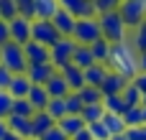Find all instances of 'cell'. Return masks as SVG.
I'll use <instances>...</instances> for the list:
<instances>
[{"label": "cell", "instance_id": "cell-1", "mask_svg": "<svg viewBox=\"0 0 146 140\" xmlns=\"http://www.w3.org/2000/svg\"><path fill=\"white\" fill-rule=\"evenodd\" d=\"M108 69L123 74L126 79H133L139 74V51L133 48L131 41H121L110 46V56H108Z\"/></svg>", "mask_w": 146, "mask_h": 140}, {"label": "cell", "instance_id": "cell-2", "mask_svg": "<svg viewBox=\"0 0 146 140\" xmlns=\"http://www.w3.org/2000/svg\"><path fill=\"white\" fill-rule=\"evenodd\" d=\"M100 20V33L105 41L110 43H121V41H131V28L126 26V20L121 18L118 10H108V13H98Z\"/></svg>", "mask_w": 146, "mask_h": 140}, {"label": "cell", "instance_id": "cell-3", "mask_svg": "<svg viewBox=\"0 0 146 140\" xmlns=\"http://www.w3.org/2000/svg\"><path fill=\"white\" fill-rule=\"evenodd\" d=\"M0 64L8 66L13 74H26L28 69V61H26V54H23V46L10 41L5 46H0Z\"/></svg>", "mask_w": 146, "mask_h": 140}, {"label": "cell", "instance_id": "cell-4", "mask_svg": "<svg viewBox=\"0 0 146 140\" xmlns=\"http://www.w3.org/2000/svg\"><path fill=\"white\" fill-rule=\"evenodd\" d=\"M72 38H74L77 43H85V46H92L95 41H100L103 33H100V20H98V15L77 18V26H74Z\"/></svg>", "mask_w": 146, "mask_h": 140}, {"label": "cell", "instance_id": "cell-5", "mask_svg": "<svg viewBox=\"0 0 146 140\" xmlns=\"http://www.w3.org/2000/svg\"><path fill=\"white\" fill-rule=\"evenodd\" d=\"M121 18L126 20V26L131 28V33L146 20V0H121V8H118Z\"/></svg>", "mask_w": 146, "mask_h": 140}, {"label": "cell", "instance_id": "cell-6", "mask_svg": "<svg viewBox=\"0 0 146 140\" xmlns=\"http://www.w3.org/2000/svg\"><path fill=\"white\" fill-rule=\"evenodd\" d=\"M59 38H64V36L54 26V20H38V18H33V23H31V41H38V43H44V46L51 48Z\"/></svg>", "mask_w": 146, "mask_h": 140}, {"label": "cell", "instance_id": "cell-7", "mask_svg": "<svg viewBox=\"0 0 146 140\" xmlns=\"http://www.w3.org/2000/svg\"><path fill=\"white\" fill-rule=\"evenodd\" d=\"M74 48H77V41H74L72 36H64V38H59V41L51 46V64H54V69H56V71L72 64Z\"/></svg>", "mask_w": 146, "mask_h": 140}, {"label": "cell", "instance_id": "cell-8", "mask_svg": "<svg viewBox=\"0 0 146 140\" xmlns=\"http://www.w3.org/2000/svg\"><path fill=\"white\" fill-rule=\"evenodd\" d=\"M23 54H26L28 66H31V64H51V48L44 46V43H38V41L23 43Z\"/></svg>", "mask_w": 146, "mask_h": 140}, {"label": "cell", "instance_id": "cell-9", "mask_svg": "<svg viewBox=\"0 0 146 140\" xmlns=\"http://www.w3.org/2000/svg\"><path fill=\"white\" fill-rule=\"evenodd\" d=\"M10 23V38L15 41V43H28L31 41V23H33V18H26V15H15L13 20H8Z\"/></svg>", "mask_w": 146, "mask_h": 140}, {"label": "cell", "instance_id": "cell-10", "mask_svg": "<svg viewBox=\"0 0 146 140\" xmlns=\"http://www.w3.org/2000/svg\"><path fill=\"white\" fill-rule=\"evenodd\" d=\"M131 79H126L123 74H118V71H108V77H105V82L100 84V92H103V97H113V94H121L123 89H126V84H128Z\"/></svg>", "mask_w": 146, "mask_h": 140}, {"label": "cell", "instance_id": "cell-11", "mask_svg": "<svg viewBox=\"0 0 146 140\" xmlns=\"http://www.w3.org/2000/svg\"><path fill=\"white\" fill-rule=\"evenodd\" d=\"M59 5H62L64 10H69L74 18H90V15H98L92 0H59Z\"/></svg>", "mask_w": 146, "mask_h": 140}, {"label": "cell", "instance_id": "cell-12", "mask_svg": "<svg viewBox=\"0 0 146 140\" xmlns=\"http://www.w3.org/2000/svg\"><path fill=\"white\" fill-rule=\"evenodd\" d=\"M54 74H56L54 64H31L26 69V77L31 79V84H46Z\"/></svg>", "mask_w": 146, "mask_h": 140}, {"label": "cell", "instance_id": "cell-13", "mask_svg": "<svg viewBox=\"0 0 146 140\" xmlns=\"http://www.w3.org/2000/svg\"><path fill=\"white\" fill-rule=\"evenodd\" d=\"M62 71V77H64V82L69 84V89L72 92H80L87 82H85V69H80L77 64H69V66H64V69H59Z\"/></svg>", "mask_w": 146, "mask_h": 140}, {"label": "cell", "instance_id": "cell-14", "mask_svg": "<svg viewBox=\"0 0 146 140\" xmlns=\"http://www.w3.org/2000/svg\"><path fill=\"white\" fill-rule=\"evenodd\" d=\"M8 128H10V133H15L21 140H31V138H33L31 117H18V115H10V117H8Z\"/></svg>", "mask_w": 146, "mask_h": 140}, {"label": "cell", "instance_id": "cell-15", "mask_svg": "<svg viewBox=\"0 0 146 140\" xmlns=\"http://www.w3.org/2000/svg\"><path fill=\"white\" fill-rule=\"evenodd\" d=\"M56 125V120L46 112V110H38L33 117H31V128H33V138H41L46 130H51Z\"/></svg>", "mask_w": 146, "mask_h": 140}, {"label": "cell", "instance_id": "cell-16", "mask_svg": "<svg viewBox=\"0 0 146 140\" xmlns=\"http://www.w3.org/2000/svg\"><path fill=\"white\" fill-rule=\"evenodd\" d=\"M59 0H36L33 3V18L38 20H51L56 13H59Z\"/></svg>", "mask_w": 146, "mask_h": 140}, {"label": "cell", "instance_id": "cell-17", "mask_svg": "<svg viewBox=\"0 0 146 140\" xmlns=\"http://www.w3.org/2000/svg\"><path fill=\"white\" fill-rule=\"evenodd\" d=\"M54 20V26L59 28V33L62 36H72L74 33V26H77V18L69 13V10H64V8H59V13L51 18Z\"/></svg>", "mask_w": 146, "mask_h": 140}, {"label": "cell", "instance_id": "cell-18", "mask_svg": "<svg viewBox=\"0 0 146 140\" xmlns=\"http://www.w3.org/2000/svg\"><path fill=\"white\" fill-rule=\"evenodd\" d=\"M31 79L26 77V74H13V79H10V87H8V94L13 97V99H18V97H28V92H31Z\"/></svg>", "mask_w": 146, "mask_h": 140}, {"label": "cell", "instance_id": "cell-19", "mask_svg": "<svg viewBox=\"0 0 146 140\" xmlns=\"http://www.w3.org/2000/svg\"><path fill=\"white\" fill-rule=\"evenodd\" d=\"M59 128H62V133L67 135V138H72V135H77L82 128H87V122L82 120V115H64L59 122H56Z\"/></svg>", "mask_w": 146, "mask_h": 140}, {"label": "cell", "instance_id": "cell-20", "mask_svg": "<svg viewBox=\"0 0 146 140\" xmlns=\"http://www.w3.org/2000/svg\"><path fill=\"white\" fill-rule=\"evenodd\" d=\"M26 99L33 105V110H36V112H38V110H46V105L51 102V97H49V92H46V87H44V84H33Z\"/></svg>", "mask_w": 146, "mask_h": 140}, {"label": "cell", "instance_id": "cell-21", "mask_svg": "<svg viewBox=\"0 0 146 140\" xmlns=\"http://www.w3.org/2000/svg\"><path fill=\"white\" fill-rule=\"evenodd\" d=\"M44 87H46L49 97H67V94L72 92V89H69V84L64 82L62 71H56V74H54V77H51V79H49V82H46Z\"/></svg>", "mask_w": 146, "mask_h": 140}, {"label": "cell", "instance_id": "cell-22", "mask_svg": "<svg viewBox=\"0 0 146 140\" xmlns=\"http://www.w3.org/2000/svg\"><path fill=\"white\" fill-rule=\"evenodd\" d=\"M72 64H77L80 69H90V66H92V64H98V61H95V56H92V48H90V46L77 43L74 56H72Z\"/></svg>", "mask_w": 146, "mask_h": 140}, {"label": "cell", "instance_id": "cell-23", "mask_svg": "<svg viewBox=\"0 0 146 140\" xmlns=\"http://www.w3.org/2000/svg\"><path fill=\"white\" fill-rule=\"evenodd\" d=\"M108 64H92L90 69H85V82L87 84H92V87H100L103 82H105V77H108Z\"/></svg>", "mask_w": 146, "mask_h": 140}, {"label": "cell", "instance_id": "cell-24", "mask_svg": "<svg viewBox=\"0 0 146 140\" xmlns=\"http://www.w3.org/2000/svg\"><path fill=\"white\" fill-rule=\"evenodd\" d=\"M103 122H105V128H108V133H110V135H123V133L128 130V125H126L123 115H115V112H105Z\"/></svg>", "mask_w": 146, "mask_h": 140}, {"label": "cell", "instance_id": "cell-25", "mask_svg": "<svg viewBox=\"0 0 146 140\" xmlns=\"http://www.w3.org/2000/svg\"><path fill=\"white\" fill-rule=\"evenodd\" d=\"M77 94H80V99L85 105H103V99H105L103 92H100V87H92V84H85Z\"/></svg>", "mask_w": 146, "mask_h": 140}, {"label": "cell", "instance_id": "cell-26", "mask_svg": "<svg viewBox=\"0 0 146 140\" xmlns=\"http://www.w3.org/2000/svg\"><path fill=\"white\" fill-rule=\"evenodd\" d=\"M103 105H105V112H115V115H126V110L131 107L121 94H113V97H105L103 99Z\"/></svg>", "mask_w": 146, "mask_h": 140}, {"label": "cell", "instance_id": "cell-27", "mask_svg": "<svg viewBox=\"0 0 146 140\" xmlns=\"http://www.w3.org/2000/svg\"><path fill=\"white\" fill-rule=\"evenodd\" d=\"M110 41H105V38H100V41H95L90 48H92V56H95V61L98 64H108V56H110Z\"/></svg>", "mask_w": 146, "mask_h": 140}, {"label": "cell", "instance_id": "cell-28", "mask_svg": "<svg viewBox=\"0 0 146 140\" xmlns=\"http://www.w3.org/2000/svg\"><path fill=\"white\" fill-rule=\"evenodd\" d=\"M105 117V105H85L82 107V120L90 125V122H100Z\"/></svg>", "mask_w": 146, "mask_h": 140}, {"label": "cell", "instance_id": "cell-29", "mask_svg": "<svg viewBox=\"0 0 146 140\" xmlns=\"http://www.w3.org/2000/svg\"><path fill=\"white\" fill-rule=\"evenodd\" d=\"M10 115H18V117H33L36 110H33V105H31L26 97H18V99H13V110H10Z\"/></svg>", "mask_w": 146, "mask_h": 140}, {"label": "cell", "instance_id": "cell-30", "mask_svg": "<svg viewBox=\"0 0 146 140\" xmlns=\"http://www.w3.org/2000/svg\"><path fill=\"white\" fill-rule=\"evenodd\" d=\"M46 112L59 122V120L67 115V99H64V97H51V102L46 105Z\"/></svg>", "mask_w": 146, "mask_h": 140}, {"label": "cell", "instance_id": "cell-31", "mask_svg": "<svg viewBox=\"0 0 146 140\" xmlns=\"http://www.w3.org/2000/svg\"><path fill=\"white\" fill-rule=\"evenodd\" d=\"M123 120H126V125H128V128H136V125H146V120H144V105L128 107V110H126V115H123Z\"/></svg>", "mask_w": 146, "mask_h": 140}, {"label": "cell", "instance_id": "cell-32", "mask_svg": "<svg viewBox=\"0 0 146 140\" xmlns=\"http://www.w3.org/2000/svg\"><path fill=\"white\" fill-rule=\"evenodd\" d=\"M121 97H123V99H126V102H128L131 107L141 105V99H144V97H141V92H139V87H136L133 82H128V84H126V89L121 92Z\"/></svg>", "mask_w": 146, "mask_h": 140}, {"label": "cell", "instance_id": "cell-33", "mask_svg": "<svg viewBox=\"0 0 146 140\" xmlns=\"http://www.w3.org/2000/svg\"><path fill=\"white\" fill-rule=\"evenodd\" d=\"M64 99H67V115H82L85 102L80 99V94H77V92H69Z\"/></svg>", "mask_w": 146, "mask_h": 140}, {"label": "cell", "instance_id": "cell-34", "mask_svg": "<svg viewBox=\"0 0 146 140\" xmlns=\"http://www.w3.org/2000/svg\"><path fill=\"white\" fill-rule=\"evenodd\" d=\"M131 43H133L136 51H146V20L131 33Z\"/></svg>", "mask_w": 146, "mask_h": 140}, {"label": "cell", "instance_id": "cell-35", "mask_svg": "<svg viewBox=\"0 0 146 140\" xmlns=\"http://www.w3.org/2000/svg\"><path fill=\"white\" fill-rule=\"evenodd\" d=\"M18 15L15 0H0V20H13Z\"/></svg>", "mask_w": 146, "mask_h": 140}, {"label": "cell", "instance_id": "cell-36", "mask_svg": "<svg viewBox=\"0 0 146 140\" xmlns=\"http://www.w3.org/2000/svg\"><path fill=\"white\" fill-rule=\"evenodd\" d=\"M10 110H13V97L5 89H0V120H8L10 117Z\"/></svg>", "mask_w": 146, "mask_h": 140}, {"label": "cell", "instance_id": "cell-37", "mask_svg": "<svg viewBox=\"0 0 146 140\" xmlns=\"http://www.w3.org/2000/svg\"><path fill=\"white\" fill-rule=\"evenodd\" d=\"M87 130L92 133V138H95V140H110V133H108V128H105L103 120H100V122H90Z\"/></svg>", "mask_w": 146, "mask_h": 140}, {"label": "cell", "instance_id": "cell-38", "mask_svg": "<svg viewBox=\"0 0 146 140\" xmlns=\"http://www.w3.org/2000/svg\"><path fill=\"white\" fill-rule=\"evenodd\" d=\"M92 5H95V13H108V10H118L121 0H92Z\"/></svg>", "mask_w": 146, "mask_h": 140}, {"label": "cell", "instance_id": "cell-39", "mask_svg": "<svg viewBox=\"0 0 146 140\" xmlns=\"http://www.w3.org/2000/svg\"><path fill=\"white\" fill-rule=\"evenodd\" d=\"M33 3H36V0H15V5H18V15L33 18Z\"/></svg>", "mask_w": 146, "mask_h": 140}, {"label": "cell", "instance_id": "cell-40", "mask_svg": "<svg viewBox=\"0 0 146 140\" xmlns=\"http://www.w3.org/2000/svg\"><path fill=\"white\" fill-rule=\"evenodd\" d=\"M38 140H69V138L62 133V128H59V125H54L51 130H46V133H44V135H41Z\"/></svg>", "mask_w": 146, "mask_h": 140}, {"label": "cell", "instance_id": "cell-41", "mask_svg": "<svg viewBox=\"0 0 146 140\" xmlns=\"http://www.w3.org/2000/svg\"><path fill=\"white\" fill-rule=\"evenodd\" d=\"M126 138H128V140H146V125L128 128V130H126Z\"/></svg>", "mask_w": 146, "mask_h": 140}, {"label": "cell", "instance_id": "cell-42", "mask_svg": "<svg viewBox=\"0 0 146 140\" xmlns=\"http://www.w3.org/2000/svg\"><path fill=\"white\" fill-rule=\"evenodd\" d=\"M131 82L139 87V92H141V97H144V99H141V105H146V71H139Z\"/></svg>", "mask_w": 146, "mask_h": 140}, {"label": "cell", "instance_id": "cell-43", "mask_svg": "<svg viewBox=\"0 0 146 140\" xmlns=\"http://www.w3.org/2000/svg\"><path fill=\"white\" fill-rule=\"evenodd\" d=\"M10 79H13V71H10L8 66H3V64H0V89H5V92H8Z\"/></svg>", "mask_w": 146, "mask_h": 140}, {"label": "cell", "instance_id": "cell-44", "mask_svg": "<svg viewBox=\"0 0 146 140\" xmlns=\"http://www.w3.org/2000/svg\"><path fill=\"white\" fill-rule=\"evenodd\" d=\"M13 38H10V23L8 20H0V46H5V43H10Z\"/></svg>", "mask_w": 146, "mask_h": 140}, {"label": "cell", "instance_id": "cell-45", "mask_svg": "<svg viewBox=\"0 0 146 140\" xmlns=\"http://www.w3.org/2000/svg\"><path fill=\"white\" fill-rule=\"evenodd\" d=\"M69 140H95V138H92V133H90L87 128H82V130H80L77 135H72Z\"/></svg>", "mask_w": 146, "mask_h": 140}, {"label": "cell", "instance_id": "cell-46", "mask_svg": "<svg viewBox=\"0 0 146 140\" xmlns=\"http://www.w3.org/2000/svg\"><path fill=\"white\" fill-rule=\"evenodd\" d=\"M139 71H146V51H139Z\"/></svg>", "mask_w": 146, "mask_h": 140}, {"label": "cell", "instance_id": "cell-47", "mask_svg": "<svg viewBox=\"0 0 146 140\" xmlns=\"http://www.w3.org/2000/svg\"><path fill=\"white\" fill-rule=\"evenodd\" d=\"M8 133H10V128H8V120H0V140L5 138Z\"/></svg>", "mask_w": 146, "mask_h": 140}, {"label": "cell", "instance_id": "cell-48", "mask_svg": "<svg viewBox=\"0 0 146 140\" xmlns=\"http://www.w3.org/2000/svg\"><path fill=\"white\" fill-rule=\"evenodd\" d=\"M3 140H21V138H18L15 133H8V135H5V138H3Z\"/></svg>", "mask_w": 146, "mask_h": 140}, {"label": "cell", "instance_id": "cell-49", "mask_svg": "<svg viewBox=\"0 0 146 140\" xmlns=\"http://www.w3.org/2000/svg\"><path fill=\"white\" fill-rule=\"evenodd\" d=\"M110 140H128V138H126V133H123V135H110Z\"/></svg>", "mask_w": 146, "mask_h": 140}, {"label": "cell", "instance_id": "cell-50", "mask_svg": "<svg viewBox=\"0 0 146 140\" xmlns=\"http://www.w3.org/2000/svg\"><path fill=\"white\" fill-rule=\"evenodd\" d=\"M144 120H146V105H144Z\"/></svg>", "mask_w": 146, "mask_h": 140}, {"label": "cell", "instance_id": "cell-51", "mask_svg": "<svg viewBox=\"0 0 146 140\" xmlns=\"http://www.w3.org/2000/svg\"><path fill=\"white\" fill-rule=\"evenodd\" d=\"M31 140H38V138H31Z\"/></svg>", "mask_w": 146, "mask_h": 140}]
</instances>
